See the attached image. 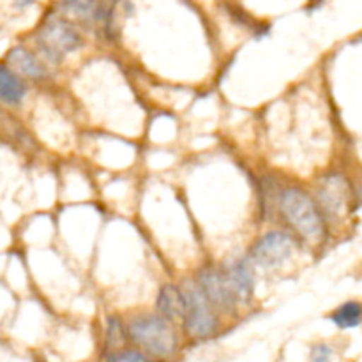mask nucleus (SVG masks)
<instances>
[{
    "mask_svg": "<svg viewBox=\"0 0 362 362\" xmlns=\"http://www.w3.org/2000/svg\"><path fill=\"white\" fill-rule=\"evenodd\" d=\"M279 209L288 225L306 239H318L324 233V218L304 191L296 187L286 189L279 200Z\"/></svg>",
    "mask_w": 362,
    "mask_h": 362,
    "instance_id": "nucleus-1",
    "label": "nucleus"
},
{
    "mask_svg": "<svg viewBox=\"0 0 362 362\" xmlns=\"http://www.w3.org/2000/svg\"><path fill=\"white\" fill-rule=\"evenodd\" d=\"M129 338L151 356L166 357L175 352L177 336L168 322L159 317L134 318L127 325Z\"/></svg>",
    "mask_w": 362,
    "mask_h": 362,
    "instance_id": "nucleus-2",
    "label": "nucleus"
},
{
    "mask_svg": "<svg viewBox=\"0 0 362 362\" xmlns=\"http://www.w3.org/2000/svg\"><path fill=\"white\" fill-rule=\"evenodd\" d=\"M186 293V311H184V325L187 332L197 338H207L218 329V320L212 313V304L200 286H189Z\"/></svg>",
    "mask_w": 362,
    "mask_h": 362,
    "instance_id": "nucleus-3",
    "label": "nucleus"
},
{
    "mask_svg": "<svg viewBox=\"0 0 362 362\" xmlns=\"http://www.w3.org/2000/svg\"><path fill=\"white\" fill-rule=\"evenodd\" d=\"M39 48L52 60H60L80 46V34L66 21H48L37 35Z\"/></svg>",
    "mask_w": 362,
    "mask_h": 362,
    "instance_id": "nucleus-4",
    "label": "nucleus"
},
{
    "mask_svg": "<svg viewBox=\"0 0 362 362\" xmlns=\"http://www.w3.org/2000/svg\"><path fill=\"white\" fill-rule=\"evenodd\" d=\"M296 250V240L285 232H269L251 250V260L260 267L283 265Z\"/></svg>",
    "mask_w": 362,
    "mask_h": 362,
    "instance_id": "nucleus-5",
    "label": "nucleus"
},
{
    "mask_svg": "<svg viewBox=\"0 0 362 362\" xmlns=\"http://www.w3.org/2000/svg\"><path fill=\"white\" fill-rule=\"evenodd\" d=\"M198 286L204 290V293L211 300V304H214L219 310H228V308H232L237 303L225 272L207 269L198 278Z\"/></svg>",
    "mask_w": 362,
    "mask_h": 362,
    "instance_id": "nucleus-6",
    "label": "nucleus"
},
{
    "mask_svg": "<svg viewBox=\"0 0 362 362\" xmlns=\"http://www.w3.org/2000/svg\"><path fill=\"white\" fill-rule=\"evenodd\" d=\"M318 197H320V202L327 216H331V218L339 216L345 209L346 198H349L345 180L341 177H331V179L324 180V186L318 189Z\"/></svg>",
    "mask_w": 362,
    "mask_h": 362,
    "instance_id": "nucleus-7",
    "label": "nucleus"
},
{
    "mask_svg": "<svg viewBox=\"0 0 362 362\" xmlns=\"http://www.w3.org/2000/svg\"><path fill=\"white\" fill-rule=\"evenodd\" d=\"M225 274L237 303H244L250 299L251 292H253V274H251L250 265L246 262H235L226 269Z\"/></svg>",
    "mask_w": 362,
    "mask_h": 362,
    "instance_id": "nucleus-8",
    "label": "nucleus"
},
{
    "mask_svg": "<svg viewBox=\"0 0 362 362\" xmlns=\"http://www.w3.org/2000/svg\"><path fill=\"white\" fill-rule=\"evenodd\" d=\"M158 310L166 320H179L184 318L186 311V293L175 285H165L158 297Z\"/></svg>",
    "mask_w": 362,
    "mask_h": 362,
    "instance_id": "nucleus-9",
    "label": "nucleus"
},
{
    "mask_svg": "<svg viewBox=\"0 0 362 362\" xmlns=\"http://www.w3.org/2000/svg\"><path fill=\"white\" fill-rule=\"evenodd\" d=\"M7 66L13 67L14 71L21 73L28 78H41L45 76V67L41 66L37 59L27 52L25 48H13L7 55Z\"/></svg>",
    "mask_w": 362,
    "mask_h": 362,
    "instance_id": "nucleus-10",
    "label": "nucleus"
},
{
    "mask_svg": "<svg viewBox=\"0 0 362 362\" xmlns=\"http://www.w3.org/2000/svg\"><path fill=\"white\" fill-rule=\"evenodd\" d=\"M0 95L9 105H20L25 98V87L21 80H18L16 74L9 69L7 64H4L0 69Z\"/></svg>",
    "mask_w": 362,
    "mask_h": 362,
    "instance_id": "nucleus-11",
    "label": "nucleus"
},
{
    "mask_svg": "<svg viewBox=\"0 0 362 362\" xmlns=\"http://www.w3.org/2000/svg\"><path fill=\"white\" fill-rule=\"evenodd\" d=\"M331 320L341 329L359 327L362 324V304L357 300L345 303L331 315Z\"/></svg>",
    "mask_w": 362,
    "mask_h": 362,
    "instance_id": "nucleus-12",
    "label": "nucleus"
},
{
    "mask_svg": "<svg viewBox=\"0 0 362 362\" xmlns=\"http://www.w3.org/2000/svg\"><path fill=\"white\" fill-rule=\"evenodd\" d=\"M60 7L69 16L83 21H92L98 18L101 4H99V0H62Z\"/></svg>",
    "mask_w": 362,
    "mask_h": 362,
    "instance_id": "nucleus-13",
    "label": "nucleus"
},
{
    "mask_svg": "<svg viewBox=\"0 0 362 362\" xmlns=\"http://www.w3.org/2000/svg\"><path fill=\"white\" fill-rule=\"evenodd\" d=\"M124 331L120 327L119 320L117 318H110L108 320V329H106V343L112 350H117L124 343Z\"/></svg>",
    "mask_w": 362,
    "mask_h": 362,
    "instance_id": "nucleus-14",
    "label": "nucleus"
},
{
    "mask_svg": "<svg viewBox=\"0 0 362 362\" xmlns=\"http://www.w3.org/2000/svg\"><path fill=\"white\" fill-rule=\"evenodd\" d=\"M108 361H147L148 356H145V354L141 352H119V354H112V356L106 357Z\"/></svg>",
    "mask_w": 362,
    "mask_h": 362,
    "instance_id": "nucleus-15",
    "label": "nucleus"
},
{
    "mask_svg": "<svg viewBox=\"0 0 362 362\" xmlns=\"http://www.w3.org/2000/svg\"><path fill=\"white\" fill-rule=\"evenodd\" d=\"M331 356H332L331 349L325 345L315 346L313 352H311V359L313 361H327V359H331Z\"/></svg>",
    "mask_w": 362,
    "mask_h": 362,
    "instance_id": "nucleus-16",
    "label": "nucleus"
},
{
    "mask_svg": "<svg viewBox=\"0 0 362 362\" xmlns=\"http://www.w3.org/2000/svg\"><path fill=\"white\" fill-rule=\"evenodd\" d=\"M359 200H361V204H362V186L359 187Z\"/></svg>",
    "mask_w": 362,
    "mask_h": 362,
    "instance_id": "nucleus-17",
    "label": "nucleus"
}]
</instances>
